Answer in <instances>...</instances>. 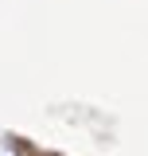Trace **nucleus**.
I'll return each mask as SVG.
<instances>
[{
  "mask_svg": "<svg viewBox=\"0 0 148 156\" xmlns=\"http://www.w3.org/2000/svg\"><path fill=\"white\" fill-rule=\"evenodd\" d=\"M0 156H27L19 144H12V140H0Z\"/></svg>",
  "mask_w": 148,
  "mask_h": 156,
  "instance_id": "nucleus-1",
  "label": "nucleus"
}]
</instances>
